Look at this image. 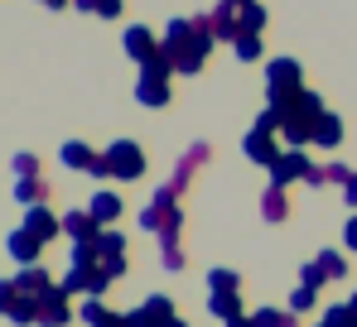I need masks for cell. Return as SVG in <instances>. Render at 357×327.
Here are the masks:
<instances>
[{"label":"cell","instance_id":"6da1fadb","mask_svg":"<svg viewBox=\"0 0 357 327\" xmlns=\"http://www.w3.org/2000/svg\"><path fill=\"white\" fill-rule=\"evenodd\" d=\"M112 168H116V173H126V178H140V168H145L140 145H116V150H112Z\"/></svg>","mask_w":357,"mask_h":327},{"label":"cell","instance_id":"7a4b0ae2","mask_svg":"<svg viewBox=\"0 0 357 327\" xmlns=\"http://www.w3.org/2000/svg\"><path fill=\"white\" fill-rule=\"evenodd\" d=\"M271 87H275V97H280V92L290 97V92H295V63H275V67H271Z\"/></svg>","mask_w":357,"mask_h":327},{"label":"cell","instance_id":"3957f363","mask_svg":"<svg viewBox=\"0 0 357 327\" xmlns=\"http://www.w3.org/2000/svg\"><path fill=\"white\" fill-rule=\"evenodd\" d=\"M126 44H130V54H135V58L150 54V34H145V29H130V34H126Z\"/></svg>","mask_w":357,"mask_h":327},{"label":"cell","instance_id":"277c9868","mask_svg":"<svg viewBox=\"0 0 357 327\" xmlns=\"http://www.w3.org/2000/svg\"><path fill=\"white\" fill-rule=\"evenodd\" d=\"M314 135H319L324 145H333V140H338V125H333V120H324V130H314Z\"/></svg>","mask_w":357,"mask_h":327},{"label":"cell","instance_id":"5b68a950","mask_svg":"<svg viewBox=\"0 0 357 327\" xmlns=\"http://www.w3.org/2000/svg\"><path fill=\"white\" fill-rule=\"evenodd\" d=\"M237 54H241V58H256V39H251V34H246V39L237 34Z\"/></svg>","mask_w":357,"mask_h":327},{"label":"cell","instance_id":"8992f818","mask_svg":"<svg viewBox=\"0 0 357 327\" xmlns=\"http://www.w3.org/2000/svg\"><path fill=\"white\" fill-rule=\"evenodd\" d=\"M348 198H353V202H357V178H353V183H348Z\"/></svg>","mask_w":357,"mask_h":327},{"label":"cell","instance_id":"52a82bcc","mask_svg":"<svg viewBox=\"0 0 357 327\" xmlns=\"http://www.w3.org/2000/svg\"><path fill=\"white\" fill-rule=\"evenodd\" d=\"M348 241H353V246H357V221H353V231H348Z\"/></svg>","mask_w":357,"mask_h":327}]
</instances>
